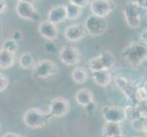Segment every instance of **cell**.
I'll use <instances>...</instances> for the list:
<instances>
[{"instance_id":"1","label":"cell","mask_w":147,"mask_h":137,"mask_svg":"<svg viewBox=\"0 0 147 137\" xmlns=\"http://www.w3.org/2000/svg\"><path fill=\"white\" fill-rule=\"evenodd\" d=\"M122 57L130 66H139L147 59V45L144 42L133 41L124 48Z\"/></svg>"},{"instance_id":"2","label":"cell","mask_w":147,"mask_h":137,"mask_svg":"<svg viewBox=\"0 0 147 137\" xmlns=\"http://www.w3.org/2000/svg\"><path fill=\"white\" fill-rule=\"evenodd\" d=\"M50 114L44 112L39 108H30L25 112L23 115V122L30 128H41L48 124L50 121Z\"/></svg>"},{"instance_id":"3","label":"cell","mask_w":147,"mask_h":137,"mask_svg":"<svg viewBox=\"0 0 147 137\" xmlns=\"http://www.w3.org/2000/svg\"><path fill=\"white\" fill-rule=\"evenodd\" d=\"M115 63H116V57L114 56V54L109 50H104L96 57L90 59L87 64H88V70L93 72L103 70H109L115 66Z\"/></svg>"},{"instance_id":"4","label":"cell","mask_w":147,"mask_h":137,"mask_svg":"<svg viewBox=\"0 0 147 137\" xmlns=\"http://www.w3.org/2000/svg\"><path fill=\"white\" fill-rule=\"evenodd\" d=\"M142 8L136 1L128 2L123 8V16L126 24L131 29L139 27L142 22Z\"/></svg>"},{"instance_id":"5","label":"cell","mask_w":147,"mask_h":137,"mask_svg":"<svg viewBox=\"0 0 147 137\" xmlns=\"http://www.w3.org/2000/svg\"><path fill=\"white\" fill-rule=\"evenodd\" d=\"M86 33L92 37L102 36L108 29V22L105 17L90 15L84 23Z\"/></svg>"},{"instance_id":"6","label":"cell","mask_w":147,"mask_h":137,"mask_svg":"<svg viewBox=\"0 0 147 137\" xmlns=\"http://www.w3.org/2000/svg\"><path fill=\"white\" fill-rule=\"evenodd\" d=\"M89 7L92 15L106 17L116 8V2L114 0H91Z\"/></svg>"},{"instance_id":"7","label":"cell","mask_w":147,"mask_h":137,"mask_svg":"<svg viewBox=\"0 0 147 137\" xmlns=\"http://www.w3.org/2000/svg\"><path fill=\"white\" fill-rule=\"evenodd\" d=\"M58 67L53 61L50 59H42L36 63L32 70V75L39 79H46L50 76L57 74Z\"/></svg>"},{"instance_id":"8","label":"cell","mask_w":147,"mask_h":137,"mask_svg":"<svg viewBox=\"0 0 147 137\" xmlns=\"http://www.w3.org/2000/svg\"><path fill=\"white\" fill-rule=\"evenodd\" d=\"M59 58L61 61L67 66H75L80 62L81 53L74 46H63L60 49Z\"/></svg>"},{"instance_id":"9","label":"cell","mask_w":147,"mask_h":137,"mask_svg":"<svg viewBox=\"0 0 147 137\" xmlns=\"http://www.w3.org/2000/svg\"><path fill=\"white\" fill-rule=\"evenodd\" d=\"M69 110H70L69 100L63 97H56L51 100L48 113L52 117L60 118L66 115Z\"/></svg>"},{"instance_id":"10","label":"cell","mask_w":147,"mask_h":137,"mask_svg":"<svg viewBox=\"0 0 147 137\" xmlns=\"http://www.w3.org/2000/svg\"><path fill=\"white\" fill-rule=\"evenodd\" d=\"M16 12L18 16L26 20L36 21L40 19V15L35 9L33 4L18 0L16 4Z\"/></svg>"},{"instance_id":"11","label":"cell","mask_w":147,"mask_h":137,"mask_svg":"<svg viewBox=\"0 0 147 137\" xmlns=\"http://www.w3.org/2000/svg\"><path fill=\"white\" fill-rule=\"evenodd\" d=\"M102 117L105 122L121 123L126 120L124 107L108 105L102 110Z\"/></svg>"},{"instance_id":"12","label":"cell","mask_w":147,"mask_h":137,"mask_svg":"<svg viewBox=\"0 0 147 137\" xmlns=\"http://www.w3.org/2000/svg\"><path fill=\"white\" fill-rule=\"evenodd\" d=\"M115 84L129 100H131V102L135 100V93L138 86L134 82L129 80L124 77H117L115 79Z\"/></svg>"},{"instance_id":"13","label":"cell","mask_w":147,"mask_h":137,"mask_svg":"<svg viewBox=\"0 0 147 137\" xmlns=\"http://www.w3.org/2000/svg\"><path fill=\"white\" fill-rule=\"evenodd\" d=\"M84 24H73L68 26L63 31V36L70 42H77L86 36Z\"/></svg>"},{"instance_id":"14","label":"cell","mask_w":147,"mask_h":137,"mask_svg":"<svg viewBox=\"0 0 147 137\" xmlns=\"http://www.w3.org/2000/svg\"><path fill=\"white\" fill-rule=\"evenodd\" d=\"M38 31L42 38L51 41L57 39L59 36V30L57 26L53 24V23L50 22L49 20L41 21L39 24Z\"/></svg>"},{"instance_id":"15","label":"cell","mask_w":147,"mask_h":137,"mask_svg":"<svg viewBox=\"0 0 147 137\" xmlns=\"http://www.w3.org/2000/svg\"><path fill=\"white\" fill-rule=\"evenodd\" d=\"M67 19V12H66V6L63 5H59V6H54L52 7L48 12L47 20L57 25L65 21Z\"/></svg>"},{"instance_id":"16","label":"cell","mask_w":147,"mask_h":137,"mask_svg":"<svg viewBox=\"0 0 147 137\" xmlns=\"http://www.w3.org/2000/svg\"><path fill=\"white\" fill-rule=\"evenodd\" d=\"M92 79L95 81L96 84H98L100 87H107L110 84L111 82V73L108 70H98V71H93L91 72Z\"/></svg>"},{"instance_id":"17","label":"cell","mask_w":147,"mask_h":137,"mask_svg":"<svg viewBox=\"0 0 147 137\" xmlns=\"http://www.w3.org/2000/svg\"><path fill=\"white\" fill-rule=\"evenodd\" d=\"M76 102L81 105L83 107L87 106L88 104L94 102V94L92 92V90L89 89H81L76 93Z\"/></svg>"},{"instance_id":"18","label":"cell","mask_w":147,"mask_h":137,"mask_svg":"<svg viewBox=\"0 0 147 137\" xmlns=\"http://www.w3.org/2000/svg\"><path fill=\"white\" fill-rule=\"evenodd\" d=\"M119 134H123L121 123L105 122V124L102 127L103 137H112V136L119 135Z\"/></svg>"},{"instance_id":"19","label":"cell","mask_w":147,"mask_h":137,"mask_svg":"<svg viewBox=\"0 0 147 137\" xmlns=\"http://www.w3.org/2000/svg\"><path fill=\"white\" fill-rule=\"evenodd\" d=\"M14 63H15V54H12L3 49H0V68L7 70L11 68Z\"/></svg>"},{"instance_id":"20","label":"cell","mask_w":147,"mask_h":137,"mask_svg":"<svg viewBox=\"0 0 147 137\" xmlns=\"http://www.w3.org/2000/svg\"><path fill=\"white\" fill-rule=\"evenodd\" d=\"M72 79L77 84H83L88 80V72L83 67H76L72 71Z\"/></svg>"},{"instance_id":"21","label":"cell","mask_w":147,"mask_h":137,"mask_svg":"<svg viewBox=\"0 0 147 137\" xmlns=\"http://www.w3.org/2000/svg\"><path fill=\"white\" fill-rule=\"evenodd\" d=\"M18 63H20V66L24 70H33L36 65L34 57L29 52L22 53L20 55V59H18Z\"/></svg>"},{"instance_id":"22","label":"cell","mask_w":147,"mask_h":137,"mask_svg":"<svg viewBox=\"0 0 147 137\" xmlns=\"http://www.w3.org/2000/svg\"><path fill=\"white\" fill-rule=\"evenodd\" d=\"M131 127L137 132H144L147 131V114H142L135 120L131 122Z\"/></svg>"},{"instance_id":"23","label":"cell","mask_w":147,"mask_h":137,"mask_svg":"<svg viewBox=\"0 0 147 137\" xmlns=\"http://www.w3.org/2000/svg\"><path fill=\"white\" fill-rule=\"evenodd\" d=\"M124 111H125V116L126 119H129L131 122L135 120L138 117L142 115V112L139 106H134V105H128V106L124 107Z\"/></svg>"},{"instance_id":"24","label":"cell","mask_w":147,"mask_h":137,"mask_svg":"<svg viewBox=\"0 0 147 137\" xmlns=\"http://www.w3.org/2000/svg\"><path fill=\"white\" fill-rule=\"evenodd\" d=\"M66 12H67V19L76 20L82 15V8L69 3V5L66 6Z\"/></svg>"},{"instance_id":"25","label":"cell","mask_w":147,"mask_h":137,"mask_svg":"<svg viewBox=\"0 0 147 137\" xmlns=\"http://www.w3.org/2000/svg\"><path fill=\"white\" fill-rule=\"evenodd\" d=\"M1 49L7 50V51L10 52L12 54H15L18 51V41H16L15 39H13L12 38L11 39H7L3 42Z\"/></svg>"},{"instance_id":"26","label":"cell","mask_w":147,"mask_h":137,"mask_svg":"<svg viewBox=\"0 0 147 137\" xmlns=\"http://www.w3.org/2000/svg\"><path fill=\"white\" fill-rule=\"evenodd\" d=\"M135 100H138L140 103L147 102V87L138 86L135 93Z\"/></svg>"},{"instance_id":"27","label":"cell","mask_w":147,"mask_h":137,"mask_svg":"<svg viewBox=\"0 0 147 137\" xmlns=\"http://www.w3.org/2000/svg\"><path fill=\"white\" fill-rule=\"evenodd\" d=\"M9 84V80L7 76H6L3 73H0V92L6 90Z\"/></svg>"},{"instance_id":"28","label":"cell","mask_w":147,"mask_h":137,"mask_svg":"<svg viewBox=\"0 0 147 137\" xmlns=\"http://www.w3.org/2000/svg\"><path fill=\"white\" fill-rule=\"evenodd\" d=\"M69 3L81 8H84L90 4V0H69Z\"/></svg>"},{"instance_id":"29","label":"cell","mask_w":147,"mask_h":137,"mask_svg":"<svg viewBox=\"0 0 147 137\" xmlns=\"http://www.w3.org/2000/svg\"><path fill=\"white\" fill-rule=\"evenodd\" d=\"M12 39H15L16 41L20 40V39H22V33H21L20 31L16 30V31L13 33V35H12Z\"/></svg>"},{"instance_id":"30","label":"cell","mask_w":147,"mask_h":137,"mask_svg":"<svg viewBox=\"0 0 147 137\" xmlns=\"http://www.w3.org/2000/svg\"><path fill=\"white\" fill-rule=\"evenodd\" d=\"M2 137H26V136L18 134H15V132H7V134H5Z\"/></svg>"},{"instance_id":"31","label":"cell","mask_w":147,"mask_h":137,"mask_svg":"<svg viewBox=\"0 0 147 137\" xmlns=\"http://www.w3.org/2000/svg\"><path fill=\"white\" fill-rule=\"evenodd\" d=\"M7 8V3L5 0H0V14H2Z\"/></svg>"},{"instance_id":"32","label":"cell","mask_w":147,"mask_h":137,"mask_svg":"<svg viewBox=\"0 0 147 137\" xmlns=\"http://www.w3.org/2000/svg\"><path fill=\"white\" fill-rule=\"evenodd\" d=\"M133 1H136L142 8H147V0H133Z\"/></svg>"},{"instance_id":"33","label":"cell","mask_w":147,"mask_h":137,"mask_svg":"<svg viewBox=\"0 0 147 137\" xmlns=\"http://www.w3.org/2000/svg\"><path fill=\"white\" fill-rule=\"evenodd\" d=\"M21 1H26V2H30V3L33 4V2L35 1V0H21Z\"/></svg>"},{"instance_id":"34","label":"cell","mask_w":147,"mask_h":137,"mask_svg":"<svg viewBox=\"0 0 147 137\" xmlns=\"http://www.w3.org/2000/svg\"><path fill=\"white\" fill-rule=\"evenodd\" d=\"M112 137H124L123 134H119V135H115V136H112Z\"/></svg>"},{"instance_id":"35","label":"cell","mask_w":147,"mask_h":137,"mask_svg":"<svg viewBox=\"0 0 147 137\" xmlns=\"http://www.w3.org/2000/svg\"><path fill=\"white\" fill-rule=\"evenodd\" d=\"M144 137H147V131L144 132Z\"/></svg>"}]
</instances>
